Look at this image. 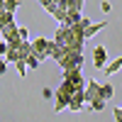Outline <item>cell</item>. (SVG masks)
<instances>
[{"label": "cell", "mask_w": 122, "mask_h": 122, "mask_svg": "<svg viewBox=\"0 0 122 122\" xmlns=\"http://www.w3.org/2000/svg\"><path fill=\"white\" fill-rule=\"evenodd\" d=\"M76 86L73 83H68V81H61L59 83V88H56V93H54V103H56V112H61V110H68V100H71V95L76 93Z\"/></svg>", "instance_id": "6da1fadb"}, {"label": "cell", "mask_w": 122, "mask_h": 122, "mask_svg": "<svg viewBox=\"0 0 122 122\" xmlns=\"http://www.w3.org/2000/svg\"><path fill=\"white\" fill-rule=\"evenodd\" d=\"M51 49H54V39H44V37L32 39V56L39 59V64L44 59H51Z\"/></svg>", "instance_id": "7a4b0ae2"}, {"label": "cell", "mask_w": 122, "mask_h": 122, "mask_svg": "<svg viewBox=\"0 0 122 122\" xmlns=\"http://www.w3.org/2000/svg\"><path fill=\"white\" fill-rule=\"evenodd\" d=\"M83 64H86V56H83V51H68L64 59L59 61V68L61 71H71V68H83Z\"/></svg>", "instance_id": "3957f363"}, {"label": "cell", "mask_w": 122, "mask_h": 122, "mask_svg": "<svg viewBox=\"0 0 122 122\" xmlns=\"http://www.w3.org/2000/svg\"><path fill=\"white\" fill-rule=\"evenodd\" d=\"M64 81L73 83L76 88H86V76L81 68H71V71H64Z\"/></svg>", "instance_id": "277c9868"}, {"label": "cell", "mask_w": 122, "mask_h": 122, "mask_svg": "<svg viewBox=\"0 0 122 122\" xmlns=\"http://www.w3.org/2000/svg\"><path fill=\"white\" fill-rule=\"evenodd\" d=\"M100 86H103V83H98V81H93V78L86 81L83 93H86V103H88V105L93 103V100H98V98H100Z\"/></svg>", "instance_id": "5b68a950"}, {"label": "cell", "mask_w": 122, "mask_h": 122, "mask_svg": "<svg viewBox=\"0 0 122 122\" xmlns=\"http://www.w3.org/2000/svg\"><path fill=\"white\" fill-rule=\"evenodd\" d=\"M83 105H86V93H83V88H78L76 93L71 95V100H68V110L78 112V110H83Z\"/></svg>", "instance_id": "8992f818"}, {"label": "cell", "mask_w": 122, "mask_h": 122, "mask_svg": "<svg viewBox=\"0 0 122 122\" xmlns=\"http://www.w3.org/2000/svg\"><path fill=\"white\" fill-rule=\"evenodd\" d=\"M93 64H95V68H105L107 66V49L105 46H95L93 49Z\"/></svg>", "instance_id": "52a82bcc"}, {"label": "cell", "mask_w": 122, "mask_h": 122, "mask_svg": "<svg viewBox=\"0 0 122 122\" xmlns=\"http://www.w3.org/2000/svg\"><path fill=\"white\" fill-rule=\"evenodd\" d=\"M107 27V22H105V20H103V22H90L86 29H83V37L88 39V37H93V34H98L100 32V29H105Z\"/></svg>", "instance_id": "ba28073f"}, {"label": "cell", "mask_w": 122, "mask_h": 122, "mask_svg": "<svg viewBox=\"0 0 122 122\" xmlns=\"http://www.w3.org/2000/svg\"><path fill=\"white\" fill-rule=\"evenodd\" d=\"M117 68H122V56H117L115 61H110L103 71H105V76H112V73H117Z\"/></svg>", "instance_id": "9c48e42d"}, {"label": "cell", "mask_w": 122, "mask_h": 122, "mask_svg": "<svg viewBox=\"0 0 122 122\" xmlns=\"http://www.w3.org/2000/svg\"><path fill=\"white\" fill-rule=\"evenodd\" d=\"M15 22V15L12 12H5V10H0V32L7 27V25H12Z\"/></svg>", "instance_id": "30bf717a"}, {"label": "cell", "mask_w": 122, "mask_h": 122, "mask_svg": "<svg viewBox=\"0 0 122 122\" xmlns=\"http://www.w3.org/2000/svg\"><path fill=\"white\" fill-rule=\"evenodd\" d=\"M112 93H115V86L112 83H103V86H100V98H103L105 103L112 98Z\"/></svg>", "instance_id": "8fae6325"}, {"label": "cell", "mask_w": 122, "mask_h": 122, "mask_svg": "<svg viewBox=\"0 0 122 122\" xmlns=\"http://www.w3.org/2000/svg\"><path fill=\"white\" fill-rule=\"evenodd\" d=\"M20 5H22L20 0H3V10H5V12H12V15L20 10Z\"/></svg>", "instance_id": "7c38bea8"}, {"label": "cell", "mask_w": 122, "mask_h": 122, "mask_svg": "<svg viewBox=\"0 0 122 122\" xmlns=\"http://www.w3.org/2000/svg\"><path fill=\"white\" fill-rule=\"evenodd\" d=\"M66 54H68V49H64V46H56V44H54V49H51V59L56 61V64H59V61L64 59Z\"/></svg>", "instance_id": "4fadbf2b"}, {"label": "cell", "mask_w": 122, "mask_h": 122, "mask_svg": "<svg viewBox=\"0 0 122 122\" xmlns=\"http://www.w3.org/2000/svg\"><path fill=\"white\" fill-rule=\"evenodd\" d=\"M103 107H105V100H103V98H98V100H93V103H90L88 110H95V112H100Z\"/></svg>", "instance_id": "5bb4252c"}, {"label": "cell", "mask_w": 122, "mask_h": 122, "mask_svg": "<svg viewBox=\"0 0 122 122\" xmlns=\"http://www.w3.org/2000/svg\"><path fill=\"white\" fill-rule=\"evenodd\" d=\"M15 68H17L20 78H22V76H27V64H25V61H17V64H15Z\"/></svg>", "instance_id": "9a60e30c"}, {"label": "cell", "mask_w": 122, "mask_h": 122, "mask_svg": "<svg viewBox=\"0 0 122 122\" xmlns=\"http://www.w3.org/2000/svg\"><path fill=\"white\" fill-rule=\"evenodd\" d=\"M25 64H27V71H29V68H39V59H37V56H29Z\"/></svg>", "instance_id": "2e32d148"}, {"label": "cell", "mask_w": 122, "mask_h": 122, "mask_svg": "<svg viewBox=\"0 0 122 122\" xmlns=\"http://www.w3.org/2000/svg\"><path fill=\"white\" fill-rule=\"evenodd\" d=\"M42 98H44V100H51V98H54V90H51V88H42Z\"/></svg>", "instance_id": "e0dca14e"}, {"label": "cell", "mask_w": 122, "mask_h": 122, "mask_svg": "<svg viewBox=\"0 0 122 122\" xmlns=\"http://www.w3.org/2000/svg\"><path fill=\"white\" fill-rule=\"evenodd\" d=\"M20 39H29V29L25 25H20Z\"/></svg>", "instance_id": "ac0fdd59"}, {"label": "cell", "mask_w": 122, "mask_h": 122, "mask_svg": "<svg viewBox=\"0 0 122 122\" xmlns=\"http://www.w3.org/2000/svg\"><path fill=\"white\" fill-rule=\"evenodd\" d=\"M112 115H115V122H122V107H115Z\"/></svg>", "instance_id": "d6986e66"}, {"label": "cell", "mask_w": 122, "mask_h": 122, "mask_svg": "<svg viewBox=\"0 0 122 122\" xmlns=\"http://www.w3.org/2000/svg\"><path fill=\"white\" fill-rule=\"evenodd\" d=\"M37 3H39V5H42V7H49V5H56V3H59V0H37Z\"/></svg>", "instance_id": "ffe728a7"}, {"label": "cell", "mask_w": 122, "mask_h": 122, "mask_svg": "<svg viewBox=\"0 0 122 122\" xmlns=\"http://www.w3.org/2000/svg\"><path fill=\"white\" fill-rule=\"evenodd\" d=\"M100 10H103V12H110V10H112V5H110L107 0H103V3H100Z\"/></svg>", "instance_id": "44dd1931"}, {"label": "cell", "mask_w": 122, "mask_h": 122, "mask_svg": "<svg viewBox=\"0 0 122 122\" xmlns=\"http://www.w3.org/2000/svg\"><path fill=\"white\" fill-rule=\"evenodd\" d=\"M5 71H7V61H5V59H0V76H3Z\"/></svg>", "instance_id": "7402d4cb"}, {"label": "cell", "mask_w": 122, "mask_h": 122, "mask_svg": "<svg viewBox=\"0 0 122 122\" xmlns=\"http://www.w3.org/2000/svg\"><path fill=\"white\" fill-rule=\"evenodd\" d=\"M0 10H3V0H0Z\"/></svg>", "instance_id": "603a6c76"}, {"label": "cell", "mask_w": 122, "mask_h": 122, "mask_svg": "<svg viewBox=\"0 0 122 122\" xmlns=\"http://www.w3.org/2000/svg\"><path fill=\"white\" fill-rule=\"evenodd\" d=\"M0 42H3V37H0Z\"/></svg>", "instance_id": "cb8c5ba5"}, {"label": "cell", "mask_w": 122, "mask_h": 122, "mask_svg": "<svg viewBox=\"0 0 122 122\" xmlns=\"http://www.w3.org/2000/svg\"><path fill=\"white\" fill-rule=\"evenodd\" d=\"M120 107H122V105H120Z\"/></svg>", "instance_id": "d4e9b609"}]
</instances>
